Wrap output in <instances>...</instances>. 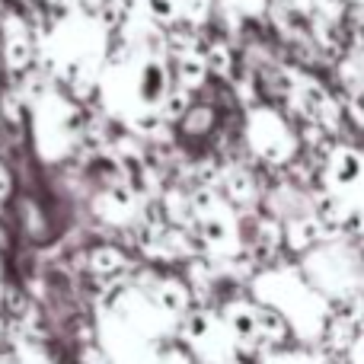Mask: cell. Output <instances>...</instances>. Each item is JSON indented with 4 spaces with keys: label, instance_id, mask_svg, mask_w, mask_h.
<instances>
[{
    "label": "cell",
    "instance_id": "obj_5",
    "mask_svg": "<svg viewBox=\"0 0 364 364\" xmlns=\"http://www.w3.org/2000/svg\"><path fill=\"white\" fill-rule=\"evenodd\" d=\"M301 275L333 307L364 294V252L348 237H333L316 243L301 256Z\"/></svg>",
    "mask_w": 364,
    "mask_h": 364
},
{
    "label": "cell",
    "instance_id": "obj_21",
    "mask_svg": "<svg viewBox=\"0 0 364 364\" xmlns=\"http://www.w3.org/2000/svg\"><path fill=\"white\" fill-rule=\"evenodd\" d=\"M214 125V109L211 106H192L182 115V134L188 138H205Z\"/></svg>",
    "mask_w": 364,
    "mask_h": 364
},
{
    "label": "cell",
    "instance_id": "obj_29",
    "mask_svg": "<svg viewBox=\"0 0 364 364\" xmlns=\"http://www.w3.org/2000/svg\"><path fill=\"white\" fill-rule=\"evenodd\" d=\"M348 115L358 128H364V90H352L348 93Z\"/></svg>",
    "mask_w": 364,
    "mask_h": 364
},
{
    "label": "cell",
    "instance_id": "obj_14",
    "mask_svg": "<svg viewBox=\"0 0 364 364\" xmlns=\"http://www.w3.org/2000/svg\"><path fill=\"white\" fill-rule=\"evenodd\" d=\"M87 269H90V275L102 278V282H119L122 275L132 272V259H128V252L122 246L100 243L87 252Z\"/></svg>",
    "mask_w": 364,
    "mask_h": 364
},
{
    "label": "cell",
    "instance_id": "obj_35",
    "mask_svg": "<svg viewBox=\"0 0 364 364\" xmlns=\"http://www.w3.org/2000/svg\"><path fill=\"white\" fill-rule=\"evenodd\" d=\"M352 4H355V6H364V0H352Z\"/></svg>",
    "mask_w": 364,
    "mask_h": 364
},
{
    "label": "cell",
    "instance_id": "obj_8",
    "mask_svg": "<svg viewBox=\"0 0 364 364\" xmlns=\"http://www.w3.org/2000/svg\"><path fill=\"white\" fill-rule=\"evenodd\" d=\"M243 138H246V147H250L259 160H265L269 166L294 164L297 151H301L297 132L288 125V119L272 106H250Z\"/></svg>",
    "mask_w": 364,
    "mask_h": 364
},
{
    "label": "cell",
    "instance_id": "obj_27",
    "mask_svg": "<svg viewBox=\"0 0 364 364\" xmlns=\"http://www.w3.org/2000/svg\"><path fill=\"white\" fill-rule=\"evenodd\" d=\"M157 364H195V361H192V355H188L186 348H182V342H179V339H173V342H166V346L160 348Z\"/></svg>",
    "mask_w": 364,
    "mask_h": 364
},
{
    "label": "cell",
    "instance_id": "obj_2",
    "mask_svg": "<svg viewBox=\"0 0 364 364\" xmlns=\"http://www.w3.org/2000/svg\"><path fill=\"white\" fill-rule=\"evenodd\" d=\"M173 90L170 68L151 45H125L100 70V96L112 115L122 122L144 112H157Z\"/></svg>",
    "mask_w": 364,
    "mask_h": 364
},
{
    "label": "cell",
    "instance_id": "obj_34",
    "mask_svg": "<svg viewBox=\"0 0 364 364\" xmlns=\"http://www.w3.org/2000/svg\"><path fill=\"white\" fill-rule=\"evenodd\" d=\"M220 364H243V361H240V358H230V361H220Z\"/></svg>",
    "mask_w": 364,
    "mask_h": 364
},
{
    "label": "cell",
    "instance_id": "obj_22",
    "mask_svg": "<svg viewBox=\"0 0 364 364\" xmlns=\"http://www.w3.org/2000/svg\"><path fill=\"white\" fill-rule=\"evenodd\" d=\"M205 68H208V74L230 77V70H233L230 45H227V42H211V45H208V51H205Z\"/></svg>",
    "mask_w": 364,
    "mask_h": 364
},
{
    "label": "cell",
    "instance_id": "obj_9",
    "mask_svg": "<svg viewBox=\"0 0 364 364\" xmlns=\"http://www.w3.org/2000/svg\"><path fill=\"white\" fill-rule=\"evenodd\" d=\"M176 339L182 342V348L192 355L195 364H220V361L240 358L233 342H230V333H227V326H224V320H220V314L211 307L188 310V314L179 320Z\"/></svg>",
    "mask_w": 364,
    "mask_h": 364
},
{
    "label": "cell",
    "instance_id": "obj_3",
    "mask_svg": "<svg viewBox=\"0 0 364 364\" xmlns=\"http://www.w3.org/2000/svg\"><path fill=\"white\" fill-rule=\"evenodd\" d=\"M252 301L272 307L291 326V336H297L301 346H320L326 323L333 316V304L320 297L294 265H272L252 275L250 282Z\"/></svg>",
    "mask_w": 364,
    "mask_h": 364
},
{
    "label": "cell",
    "instance_id": "obj_7",
    "mask_svg": "<svg viewBox=\"0 0 364 364\" xmlns=\"http://www.w3.org/2000/svg\"><path fill=\"white\" fill-rule=\"evenodd\" d=\"M36 147L42 160H61L77 147L80 138V109L68 100V96L45 90L36 102Z\"/></svg>",
    "mask_w": 364,
    "mask_h": 364
},
{
    "label": "cell",
    "instance_id": "obj_19",
    "mask_svg": "<svg viewBox=\"0 0 364 364\" xmlns=\"http://www.w3.org/2000/svg\"><path fill=\"white\" fill-rule=\"evenodd\" d=\"M259 364H329V358L314 346H297V348H272V352L259 355Z\"/></svg>",
    "mask_w": 364,
    "mask_h": 364
},
{
    "label": "cell",
    "instance_id": "obj_28",
    "mask_svg": "<svg viewBox=\"0 0 364 364\" xmlns=\"http://www.w3.org/2000/svg\"><path fill=\"white\" fill-rule=\"evenodd\" d=\"M220 4H224V10H233L237 16H259V13H265L269 0H220Z\"/></svg>",
    "mask_w": 364,
    "mask_h": 364
},
{
    "label": "cell",
    "instance_id": "obj_10",
    "mask_svg": "<svg viewBox=\"0 0 364 364\" xmlns=\"http://www.w3.org/2000/svg\"><path fill=\"white\" fill-rule=\"evenodd\" d=\"M364 188V151L348 144H336L326 154L323 164V192L336 195V198H348V195Z\"/></svg>",
    "mask_w": 364,
    "mask_h": 364
},
{
    "label": "cell",
    "instance_id": "obj_32",
    "mask_svg": "<svg viewBox=\"0 0 364 364\" xmlns=\"http://www.w3.org/2000/svg\"><path fill=\"white\" fill-rule=\"evenodd\" d=\"M80 364H109V361L102 358V352H100V348L87 346V348H83V355H80Z\"/></svg>",
    "mask_w": 364,
    "mask_h": 364
},
{
    "label": "cell",
    "instance_id": "obj_25",
    "mask_svg": "<svg viewBox=\"0 0 364 364\" xmlns=\"http://www.w3.org/2000/svg\"><path fill=\"white\" fill-rule=\"evenodd\" d=\"M214 10V0H179V13L188 26H205Z\"/></svg>",
    "mask_w": 364,
    "mask_h": 364
},
{
    "label": "cell",
    "instance_id": "obj_18",
    "mask_svg": "<svg viewBox=\"0 0 364 364\" xmlns=\"http://www.w3.org/2000/svg\"><path fill=\"white\" fill-rule=\"evenodd\" d=\"M176 80L182 90H188V93H195V90L205 87L208 80V68H205V55L195 48H186L179 51L176 58Z\"/></svg>",
    "mask_w": 364,
    "mask_h": 364
},
{
    "label": "cell",
    "instance_id": "obj_4",
    "mask_svg": "<svg viewBox=\"0 0 364 364\" xmlns=\"http://www.w3.org/2000/svg\"><path fill=\"white\" fill-rule=\"evenodd\" d=\"M106 26L87 13H70L55 26L45 38V61L51 74L70 83L74 93H83L100 80L102 61H106Z\"/></svg>",
    "mask_w": 364,
    "mask_h": 364
},
{
    "label": "cell",
    "instance_id": "obj_31",
    "mask_svg": "<svg viewBox=\"0 0 364 364\" xmlns=\"http://www.w3.org/2000/svg\"><path fill=\"white\" fill-rule=\"evenodd\" d=\"M10 192H13V173H10V166L0 160V201L10 198Z\"/></svg>",
    "mask_w": 364,
    "mask_h": 364
},
{
    "label": "cell",
    "instance_id": "obj_23",
    "mask_svg": "<svg viewBox=\"0 0 364 364\" xmlns=\"http://www.w3.org/2000/svg\"><path fill=\"white\" fill-rule=\"evenodd\" d=\"M339 77L342 83H348V90H364V45L346 55V61L339 64Z\"/></svg>",
    "mask_w": 364,
    "mask_h": 364
},
{
    "label": "cell",
    "instance_id": "obj_13",
    "mask_svg": "<svg viewBox=\"0 0 364 364\" xmlns=\"http://www.w3.org/2000/svg\"><path fill=\"white\" fill-rule=\"evenodd\" d=\"M93 214L109 227H128L141 218V195L128 182H112L93 198Z\"/></svg>",
    "mask_w": 364,
    "mask_h": 364
},
{
    "label": "cell",
    "instance_id": "obj_12",
    "mask_svg": "<svg viewBox=\"0 0 364 364\" xmlns=\"http://www.w3.org/2000/svg\"><path fill=\"white\" fill-rule=\"evenodd\" d=\"M224 320L230 342L237 355H265L262 342H259V323H256V301L252 297H233L218 310Z\"/></svg>",
    "mask_w": 364,
    "mask_h": 364
},
{
    "label": "cell",
    "instance_id": "obj_26",
    "mask_svg": "<svg viewBox=\"0 0 364 364\" xmlns=\"http://www.w3.org/2000/svg\"><path fill=\"white\" fill-rule=\"evenodd\" d=\"M23 227L32 233V237H42L45 233V218H42V211L36 208V201L32 198L23 201Z\"/></svg>",
    "mask_w": 364,
    "mask_h": 364
},
{
    "label": "cell",
    "instance_id": "obj_20",
    "mask_svg": "<svg viewBox=\"0 0 364 364\" xmlns=\"http://www.w3.org/2000/svg\"><path fill=\"white\" fill-rule=\"evenodd\" d=\"M138 10H141V16L147 19V23H154V26H176L179 19H182V13H179V0H138Z\"/></svg>",
    "mask_w": 364,
    "mask_h": 364
},
{
    "label": "cell",
    "instance_id": "obj_24",
    "mask_svg": "<svg viewBox=\"0 0 364 364\" xmlns=\"http://www.w3.org/2000/svg\"><path fill=\"white\" fill-rule=\"evenodd\" d=\"M188 90H182V87H176V90H170L166 93V100H164V106H160V119L164 122H173V119H182V115L188 112Z\"/></svg>",
    "mask_w": 364,
    "mask_h": 364
},
{
    "label": "cell",
    "instance_id": "obj_16",
    "mask_svg": "<svg viewBox=\"0 0 364 364\" xmlns=\"http://www.w3.org/2000/svg\"><path fill=\"white\" fill-rule=\"evenodd\" d=\"M224 198L230 201L233 208H243V211H252L259 201V186L256 176L243 166H230L224 173Z\"/></svg>",
    "mask_w": 364,
    "mask_h": 364
},
{
    "label": "cell",
    "instance_id": "obj_11",
    "mask_svg": "<svg viewBox=\"0 0 364 364\" xmlns=\"http://www.w3.org/2000/svg\"><path fill=\"white\" fill-rule=\"evenodd\" d=\"M0 58L10 74H26L36 64V38L19 13H4L0 19Z\"/></svg>",
    "mask_w": 364,
    "mask_h": 364
},
{
    "label": "cell",
    "instance_id": "obj_30",
    "mask_svg": "<svg viewBox=\"0 0 364 364\" xmlns=\"http://www.w3.org/2000/svg\"><path fill=\"white\" fill-rule=\"evenodd\" d=\"M346 355H348V364H364V329L355 336V342L348 346Z\"/></svg>",
    "mask_w": 364,
    "mask_h": 364
},
{
    "label": "cell",
    "instance_id": "obj_1",
    "mask_svg": "<svg viewBox=\"0 0 364 364\" xmlns=\"http://www.w3.org/2000/svg\"><path fill=\"white\" fill-rule=\"evenodd\" d=\"M176 329L179 323L170 320L138 284L115 282L102 291L96 336L109 364H157L160 348L176 339Z\"/></svg>",
    "mask_w": 364,
    "mask_h": 364
},
{
    "label": "cell",
    "instance_id": "obj_33",
    "mask_svg": "<svg viewBox=\"0 0 364 364\" xmlns=\"http://www.w3.org/2000/svg\"><path fill=\"white\" fill-rule=\"evenodd\" d=\"M4 291H6V282H4V265H0V301H4Z\"/></svg>",
    "mask_w": 364,
    "mask_h": 364
},
{
    "label": "cell",
    "instance_id": "obj_17",
    "mask_svg": "<svg viewBox=\"0 0 364 364\" xmlns=\"http://www.w3.org/2000/svg\"><path fill=\"white\" fill-rule=\"evenodd\" d=\"M256 323H259V342H262L265 352H272V348H284V342L291 339V326L272 307L256 304Z\"/></svg>",
    "mask_w": 364,
    "mask_h": 364
},
{
    "label": "cell",
    "instance_id": "obj_6",
    "mask_svg": "<svg viewBox=\"0 0 364 364\" xmlns=\"http://www.w3.org/2000/svg\"><path fill=\"white\" fill-rule=\"evenodd\" d=\"M192 227L198 230V243L214 262L243 256V220L237 208L211 186H198L188 192Z\"/></svg>",
    "mask_w": 364,
    "mask_h": 364
},
{
    "label": "cell",
    "instance_id": "obj_15",
    "mask_svg": "<svg viewBox=\"0 0 364 364\" xmlns=\"http://www.w3.org/2000/svg\"><path fill=\"white\" fill-rule=\"evenodd\" d=\"M323 240H333V237H326V230H323L320 220L314 218V211L301 214V218H291L282 224V243L288 246L291 252H297V256H304V252L314 250Z\"/></svg>",
    "mask_w": 364,
    "mask_h": 364
}]
</instances>
